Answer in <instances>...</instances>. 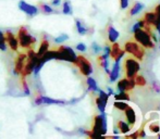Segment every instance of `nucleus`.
Returning a JSON list of instances; mask_svg holds the SVG:
<instances>
[{
  "label": "nucleus",
  "mask_w": 160,
  "mask_h": 139,
  "mask_svg": "<svg viewBox=\"0 0 160 139\" xmlns=\"http://www.w3.org/2000/svg\"><path fill=\"white\" fill-rule=\"evenodd\" d=\"M134 39L135 41L138 42L141 46H143L144 48L152 49L155 48V42L152 41V37H150V33L147 32L144 28H137L134 32Z\"/></svg>",
  "instance_id": "obj_1"
},
{
  "label": "nucleus",
  "mask_w": 160,
  "mask_h": 139,
  "mask_svg": "<svg viewBox=\"0 0 160 139\" xmlns=\"http://www.w3.org/2000/svg\"><path fill=\"white\" fill-rule=\"evenodd\" d=\"M19 45L22 48H31L36 42V38L28 31V28L22 26L17 35Z\"/></svg>",
  "instance_id": "obj_2"
},
{
  "label": "nucleus",
  "mask_w": 160,
  "mask_h": 139,
  "mask_svg": "<svg viewBox=\"0 0 160 139\" xmlns=\"http://www.w3.org/2000/svg\"><path fill=\"white\" fill-rule=\"evenodd\" d=\"M92 132L101 136V137H103L107 134V116H106L105 112L95 116Z\"/></svg>",
  "instance_id": "obj_3"
},
{
  "label": "nucleus",
  "mask_w": 160,
  "mask_h": 139,
  "mask_svg": "<svg viewBox=\"0 0 160 139\" xmlns=\"http://www.w3.org/2000/svg\"><path fill=\"white\" fill-rule=\"evenodd\" d=\"M124 51L132 55L137 60H143L145 55V48L138 44L137 41H127L124 45Z\"/></svg>",
  "instance_id": "obj_4"
},
{
  "label": "nucleus",
  "mask_w": 160,
  "mask_h": 139,
  "mask_svg": "<svg viewBox=\"0 0 160 139\" xmlns=\"http://www.w3.org/2000/svg\"><path fill=\"white\" fill-rule=\"evenodd\" d=\"M76 53L71 47L61 46L58 50H56V60H61V61L72 62L74 63L76 60Z\"/></svg>",
  "instance_id": "obj_5"
},
{
  "label": "nucleus",
  "mask_w": 160,
  "mask_h": 139,
  "mask_svg": "<svg viewBox=\"0 0 160 139\" xmlns=\"http://www.w3.org/2000/svg\"><path fill=\"white\" fill-rule=\"evenodd\" d=\"M124 70H125V76L128 78H133L135 75L141 70V64L136 59H132V58H128L124 61Z\"/></svg>",
  "instance_id": "obj_6"
},
{
  "label": "nucleus",
  "mask_w": 160,
  "mask_h": 139,
  "mask_svg": "<svg viewBox=\"0 0 160 139\" xmlns=\"http://www.w3.org/2000/svg\"><path fill=\"white\" fill-rule=\"evenodd\" d=\"M74 63L78 65V68L80 69L81 73L84 76H91L92 73H93V66H92V63L83 55H78L76 57V60Z\"/></svg>",
  "instance_id": "obj_7"
},
{
  "label": "nucleus",
  "mask_w": 160,
  "mask_h": 139,
  "mask_svg": "<svg viewBox=\"0 0 160 139\" xmlns=\"http://www.w3.org/2000/svg\"><path fill=\"white\" fill-rule=\"evenodd\" d=\"M135 86H136V85H135L134 77L133 78L125 77L118 82L117 89H118V91H128V90H132Z\"/></svg>",
  "instance_id": "obj_8"
},
{
  "label": "nucleus",
  "mask_w": 160,
  "mask_h": 139,
  "mask_svg": "<svg viewBox=\"0 0 160 139\" xmlns=\"http://www.w3.org/2000/svg\"><path fill=\"white\" fill-rule=\"evenodd\" d=\"M68 103L64 100H58V99H52L49 98L47 96H37L35 99V104L40 105V104H65Z\"/></svg>",
  "instance_id": "obj_9"
},
{
  "label": "nucleus",
  "mask_w": 160,
  "mask_h": 139,
  "mask_svg": "<svg viewBox=\"0 0 160 139\" xmlns=\"http://www.w3.org/2000/svg\"><path fill=\"white\" fill-rule=\"evenodd\" d=\"M19 9L21 11H23L24 13H26L28 15H30V17H34V15H36L38 13L37 7L28 3V2L24 1V0H21V1L19 2Z\"/></svg>",
  "instance_id": "obj_10"
},
{
  "label": "nucleus",
  "mask_w": 160,
  "mask_h": 139,
  "mask_svg": "<svg viewBox=\"0 0 160 139\" xmlns=\"http://www.w3.org/2000/svg\"><path fill=\"white\" fill-rule=\"evenodd\" d=\"M124 55H125V51L122 50V49L120 48L119 44H117V41L113 42V45L111 46L110 57H111L112 59L114 60V61H121V59L124 57Z\"/></svg>",
  "instance_id": "obj_11"
},
{
  "label": "nucleus",
  "mask_w": 160,
  "mask_h": 139,
  "mask_svg": "<svg viewBox=\"0 0 160 139\" xmlns=\"http://www.w3.org/2000/svg\"><path fill=\"white\" fill-rule=\"evenodd\" d=\"M4 38H6V42L9 45L11 49L13 51H17L19 48V41H18V38L15 37V35H13L12 32L8 31V32L4 34Z\"/></svg>",
  "instance_id": "obj_12"
},
{
  "label": "nucleus",
  "mask_w": 160,
  "mask_h": 139,
  "mask_svg": "<svg viewBox=\"0 0 160 139\" xmlns=\"http://www.w3.org/2000/svg\"><path fill=\"white\" fill-rule=\"evenodd\" d=\"M26 58H28V55H24V53L20 55L19 57L17 58V60H15V66H14V73L15 74H21L24 64H25Z\"/></svg>",
  "instance_id": "obj_13"
},
{
  "label": "nucleus",
  "mask_w": 160,
  "mask_h": 139,
  "mask_svg": "<svg viewBox=\"0 0 160 139\" xmlns=\"http://www.w3.org/2000/svg\"><path fill=\"white\" fill-rule=\"evenodd\" d=\"M124 113H125V117L128 120V123L130 124V126L132 127L134 125L135 121H136V114H135V111L131 105H128V108L124 110Z\"/></svg>",
  "instance_id": "obj_14"
},
{
  "label": "nucleus",
  "mask_w": 160,
  "mask_h": 139,
  "mask_svg": "<svg viewBox=\"0 0 160 139\" xmlns=\"http://www.w3.org/2000/svg\"><path fill=\"white\" fill-rule=\"evenodd\" d=\"M120 75V61H114V64L112 66V70L109 73V77H110V82L113 83L116 82L119 78Z\"/></svg>",
  "instance_id": "obj_15"
},
{
  "label": "nucleus",
  "mask_w": 160,
  "mask_h": 139,
  "mask_svg": "<svg viewBox=\"0 0 160 139\" xmlns=\"http://www.w3.org/2000/svg\"><path fill=\"white\" fill-rule=\"evenodd\" d=\"M119 36H120V33H119L113 26L110 25L109 27H108V39H109V41L111 42V44H113V42H116L117 40H118Z\"/></svg>",
  "instance_id": "obj_16"
},
{
  "label": "nucleus",
  "mask_w": 160,
  "mask_h": 139,
  "mask_svg": "<svg viewBox=\"0 0 160 139\" xmlns=\"http://www.w3.org/2000/svg\"><path fill=\"white\" fill-rule=\"evenodd\" d=\"M98 64L101 66V68H103V70L106 71V73H108V74L110 73V71H109V57H107V55H105L102 53L100 57H98Z\"/></svg>",
  "instance_id": "obj_17"
},
{
  "label": "nucleus",
  "mask_w": 160,
  "mask_h": 139,
  "mask_svg": "<svg viewBox=\"0 0 160 139\" xmlns=\"http://www.w3.org/2000/svg\"><path fill=\"white\" fill-rule=\"evenodd\" d=\"M144 20H145L146 23H148L149 25L155 26V24L158 21V17H157L155 12H147L145 14V17H144Z\"/></svg>",
  "instance_id": "obj_18"
},
{
  "label": "nucleus",
  "mask_w": 160,
  "mask_h": 139,
  "mask_svg": "<svg viewBox=\"0 0 160 139\" xmlns=\"http://www.w3.org/2000/svg\"><path fill=\"white\" fill-rule=\"evenodd\" d=\"M144 8H145V4H144V3H142V2H135V3L132 6V8L130 9V12H128V14H130L131 17H133V15H136V14H138L141 11H143Z\"/></svg>",
  "instance_id": "obj_19"
},
{
  "label": "nucleus",
  "mask_w": 160,
  "mask_h": 139,
  "mask_svg": "<svg viewBox=\"0 0 160 139\" xmlns=\"http://www.w3.org/2000/svg\"><path fill=\"white\" fill-rule=\"evenodd\" d=\"M86 83H87V86H88L89 90L94 91V93H98V91H99V87H98V85H97L96 80L94 79L93 77H91V76H87Z\"/></svg>",
  "instance_id": "obj_20"
},
{
  "label": "nucleus",
  "mask_w": 160,
  "mask_h": 139,
  "mask_svg": "<svg viewBox=\"0 0 160 139\" xmlns=\"http://www.w3.org/2000/svg\"><path fill=\"white\" fill-rule=\"evenodd\" d=\"M118 128H119V131H120L121 133L125 134V135H127L128 133H130V131H131L130 124L127 123V122H124V121H119V122H118Z\"/></svg>",
  "instance_id": "obj_21"
},
{
  "label": "nucleus",
  "mask_w": 160,
  "mask_h": 139,
  "mask_svg": "<svg viewBox=\"0 0 160 139\" xmlns=\"http://www.w3.org/2000/svg\"><path fill=\"white\" fill-rule=\"evenodd\" d=\"M49 50V42H48V40H42V44H40V47H39V49H38V51H37V57H42V55H44L46 51H48Z\"/></svg>",
  "instance_id": "obj_22"
},
{
  "label": "nucleus",
  "mask_w": 160,
  "mask_h": 139,
  "mask_svg": "<svg viewBox=\"0 0 160 139\" xmlns=\"http://www.w3.org/2000/svg\"><path fill=\"white\" fill-rule=\"evenodd\" d=\"M62 13L63 14H67V15H70L73 13V10H72V4L69 0H65L62 4Z\"/></svg>",
  "instance_id": "obj_23"
},
{
  "label": "nucleus",
  "mask_w": 160,
  "mask_h": 139,
  "mask_svg": "<svg viewBox=\"0 0 160 139\" xmlns=\"http://www.w3.org/2000/svg\"><path fill=\"white\" fill-rule=\"evenodd\" d=\"M114 99L116 100H121V101H130V96L127 91H119V93H116Z\"/></svg>",
  "instance_id": "obj_24"
},
{
  "label": "nucleus",
  "mask_w": 160,
  "mask_h": 139,
  "mask_svg": "<svg viewBox=\"0 0 160 139\" xmlns=\"http://www.w3.org/2000/svg\"><path fill=\"white\" fill-rule=\"evenodd\" d=\"M75 25H76V30H78V33L80 35H85L87 33V28L85 27V25L80 21V20H76V21H75Z\"/></svg>",
  "instance_id": "obj_25"
},
{
  "label": "nucleus",
  "mask_w": 160,
  "mask_h": 139,
  "mask_svg": "<svg viewBox=\"0 0 160 139\" xmlns=\"http://www.w3.org/2000/svg\"><path fill=\"white\" fill-rule=\"evenodd\" d=\"M134 80H135V85H137L139 87H143L146 85V79L142 75H135Z\"/></svg>",
  "instance_id": "obj_26"
},
{
  "label": "nucleus",
  "mask_w": 160,
  "mask_h": 139,
  "mask_svg": "<svg viewBox=\"0 0 160 139\" xmlns=\"http://www.w3.org/2000/svg\"><path fill=\"white\" fill-rule=\"evenodd\" d=\"M96 104H97V108H98L99 112H100V113H103V112H105V110H106V107H107V103H106V102H103L102 100L98 97L96 99Z\"/></svg>",
  "instance_id": "obj_27"
},
{
  "label": "nucleus",
  "mask_w": 160,
  "mask_h": 139,
  "mask_svg": "<svg viewBox=\"0 0 160 139\" xmlns=\"http://www.w3.org/2000/svg\"><path fill=\"white\" fill-rule=\"evenodd\" d=\"M128 103H125V101H121V100H116L114 102V108H117L120 111H124L125 109L128 108Z\"/></svg>",
  "instance_id": "obj_28"
},
{
  "label": "nucleus",
  "mask_w": 160,
  "mask_h": 139,
  "mask_svg": "<svg viewBox=\"0 0 160 139\" xmlns=\"http://www.w3.org/2000/svg\"><path fill=\"white\" fill-rule=\"evenodd\" d=\"M0 50L6 51L7 50V42L6 38H4V34L0 31Z\"/></svg>",
  "instance_id": "obj_29"
},
{
  "label": "nucleus",
  "mask_w": 160,
  "mask_h": 139,
  "mask_svg": "<svg viewBox=\"0 0 160 139\" xmlns=\"http://www.w3.org/2000/svg\"><path fill=\"white\" fill-rule=\"evenodd\" d=\"M69 39V36H68L67 34H62L60 36H58L57 38H55V42L56 44H63L64 41H67V40Z\"/></svg>",
  "instance_id": "obj_30"
},
{
  "label": "nucleus",
  "mask_w": 160,
  "mask_h": 139,
  "mask_svg": "<svg viewBox=\"0 0 160 139\" xmlns=\"http://www.w3.org/2000/svg\"><path fill=\"white\" fill-rule=\"evenodd\" d=\"M99 98H100L101 100H102L103 102H106V103H108V99H109V96H108L107 93H105L103 90H100L99 89Z\"/></svg>",
  "instance_id": "obj_31"
},
{
  "label": "nucleus",
  "mask_w": 160,
  "mask_h": 139,
  "mask_svg": "<svg viewBox=\"0 0 160 139\" xmlns=\"http://www.w3.org/2000/svg\"><path fill=\"white\" fill-rule=\"evenodd\" d=\"M149 129L152 132V133H158L160 131V126L157 122H152V124L149 125Z\"/></svg>",
  "instance_id": "obj_32"
},
{
  "label": "nucleus",
  "mask_w": 160,
  "mask_h": 139,
  "mask_svg": "<svg viewBox=\"0 0 160 139\" xmlns=\"http://www.w3.org/2000/svg\"><path fill=\"white\" fill-rule=\"evenodd\" d=\"M40 8H42V12H45V13H52V12H55V11H53V9L51 8L50 6H48V4H44V3H42V6H40Z\"/></svg>",
  "instance_id": "obj_33"
},
{
  "label": "nucleus",
  "mask_w": 160,
  "mask_h": 139,
  "mask_svg": "<svg viewBox=\"0 0 160 139\" xmlns=\"http://www.w3.org/2000/svg\"><path fill=\"white\" fill-rule=\"evenodd\" d=\"M92 50H93L94 53H99V52H101V51H102V48H101L98 44L93 42V44H92Z\"/></svg>",
  "instance_id": "obj_34"
},
{
  "label": "nucleus",
  "mask_w": 160,
  "mask_h": 139,
  "mask_svg": "<svg viewBox=\"0 0 160 139\" xmlns=\"http://www.w3.org/2000/svg\"><path fill=\"white\" fill-rule=\"evenodd\" d=\"M87 49V47L85 46V44H83V42H80V44L76 45V50L80 51V52H85Z\"/></svg>",
  "instance_id": "obj_35"
},
{
  "label": "nucleus",
  "mask_w": 160,
  "mask_h": 139,
  "mask_svg": "<svg viewBox=\"0 0 160 139\" xmlns=\"http://www.w3.org/2000/svg\"><path fill=\"white\" fill-rule=\"evenodd\" d=\"M23 90H24V95H28V96L31 95V91H30V88H28V85L26 84L25 80H23Z\"/></svg>",
  "instance_id": "obj_36"
},
{
  "label": "nucleus",
  "mask_w": 160,
  "mask_h": 139,
  "mask_svg": "<svg viewBox=\"0 0 160 139\" xmlns=\"http://www.w3.org/2000/svg\"><path fill=\"white\" fill-rule=\"evenodd\" d=\"M103 51V55H107V57H110V51H111V47L109 46V45H107V46H105V48L102 49Z\"/></svg>",
  "instance_id": "obj_37"
},
{
  "label": "nucleus",
  "mask_w": 160,
  "mask_h": 139,
  "mask_svg": "<svg viewBox=\"0 0 160 139\" xmlns=\"http://www.w3.org/2000/svg\"><path fill=\"white\" fill-rule=\"evenodd\" d=\"M130 3V0H120V7L121 9H127Z\"/></svg>",
  "instance_id": "obj_38"
},
{
  "label": "nucleus",
  "mask_w": 160,
  "mask_h": 139,
  "mask_svg": "<svg viewBox=\"0 0 160 139\" xmlns=\"http://www.w3.org/2000/svg\"><path fill=\"white\" fill-rule=\"evenodd\" d=\"M155 13H156V15L158 17V19L160 20V3L156 7V8H155Z\"/></svg>",
  "instance_id": "obj_39"
},
{
  "label": "nucleus",
  "mask_w": 160,
  "mask_h": 139,
  "mask_svg": "<svg viewBox=\"0 0 160 139\" xmlns=\"http://www.w3.org/2000/svg\"><path fill=\"white\" fill-rule=\"evenodd\" d=\"M60 3H61V0H51V4H52L53 7L60 6Z\"/></svg>",
  "instance_id": "obj_40"
},
{
  "label": "nucleus",
  "mask_w": 160,
  "mask_h": 139,
  "mask_svg": "<svg viewBox=\"0 0 160 139\" xmlns=\"http://www.w3.org/2000/svg\"><path fill=\"white\" fill-rule=\"evenodd\" d=\"M155 28L157 30V32H158V34L160 35V20L158 19V21H157V23L155 24Z\"/></svg>",
  "instance_id": "obj_41"
},
{
  "label": "nucleus",
  "mask_w": 160,
  "mask_h": 139,
  "mask_svg": "<svg viewBox=\"0 0 160 139\" xmlns=\"http://www.w3.org/2000/svg\"><path fill=\"white\" fill-rule=\"evenodd\" d=\"M128 138H138V132L137 133H134V134H132V135H128L127 136Z\"/></svg>",
  "instance_id": "obj_42"
},
{
  "label": "nucleus",
  "mask_w": 160,
  "mask_h": 139,
  "mask_svg": "<svg viewBox=\"0 0 160 139\" xmlns=\"http://www.w3.org/2000/svg\"><path fill=\"white\" fill-rule=\"evenodd\" d=\"M108 96H109V97H110V96H113L114 95V93H113V90H112V88H111V87H109V88H108Z\"/></svg>",
  "instance_id": "obj_43"
},
{
  "label": "nucleus",
  "mask_w": 160,
  "mask_h": 139,
  "mask_svg": "<svg viewBox=\"0 0 160 139\" xmlns=\"http://www.w3.org/2000/svg\"><path fill=\"white\" fill-rule=\"evenodd\" d=\"M119 132H120V131H119L118 127H114V128H113V133L116 134V135H117V134H119Z\"/></svg>",
  "instance_id": "obj_44"
},
{
  "label": "nucleus",
  "mask_w": 160,
  "mask_h": 139,
  "mask_svg": "<svg viewBox=\"0 0 160 139\" xmlns=\"http://www.w3.org/2000/svg\"><path fill=\"white\" fill-rule=\"evenodd\" d=\"M159 42H160V40H159ZM159 47H160V46H159Z\"/></svg>",
  "instance_id": "obj_45"
}]
</instances>
